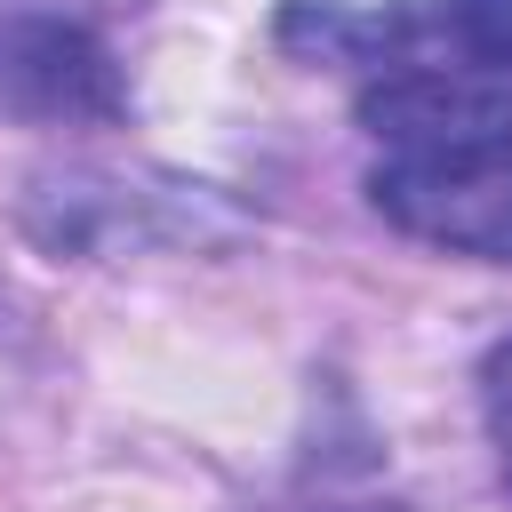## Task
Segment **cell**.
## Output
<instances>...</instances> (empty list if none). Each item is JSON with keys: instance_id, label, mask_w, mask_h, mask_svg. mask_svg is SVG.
Segmentation results:
<instances>
[{"instance_id": "cell-5", "label": "cell", "mask_w": 512, "mask_h": 512, "mask_svg": "<svg viewBox=\"0 0 512 512\" xmlns=\"http://www.w3.org/2000/svg\"><path fill=\"white\" fill-rule=\"evenodd\" d=\"M480 416H488V448L512 480V336L488 344V360H480Z\"/></svg>"}, {"instance_id": "cell-4", "label": "cell", "mask_w": 512, "mask_h": 512, "mask_svg": "<svg viewBox=\"0 0 512 512\" xmlns=\"http://www.w3.org/2000/svg\"><path fill=\"white\" fill-rule=\"evenodd\" d=\"M448 32L488 72H512V0H448Z\"/></svg>"}, {"instance_id": "cell-2", "label": "cell", "mask_w": 512, "mask_h": 512, "mask_svg": "<svg viewBox=\"0 0 512 512\" xmlns=\"http://www.w3.org/2000/svg\"><path fill=\"white\" fill-rule=\"evenodd\" d=\"M0 104L32 120H120L128 80L112 48L48 8H8L0 16Z\"/></svg>"}, {"instance_id": "cell-3", "label": "cell", "mask_w": 512, "mask_h": 512, "mask_svg": "<svg viewBox=\"0 0 512 512\" xmlns=\"http://www.w3.org/2000/svg\"><path fill=\"white\" fill-rule=\"evenodd\" d=\"M360 128L384 152H464V144H512V72H464V64H408L360 88Z\"/></svg>"}, {"instance_id": "cell-1", "label": "cell", "mask_w": 512, "mask_h": 512, "mask_svg": "<svg viewBox=\"0 0 512 512\" xmlns=\"http://www.w3.org/2000/svg\"><path fill=\"white\" fill-rule=\"evenodd\" d=\"M368 200L424 248L512 264V144L464 152H384L368 168Z\"/></svg>"}]
</instances>
